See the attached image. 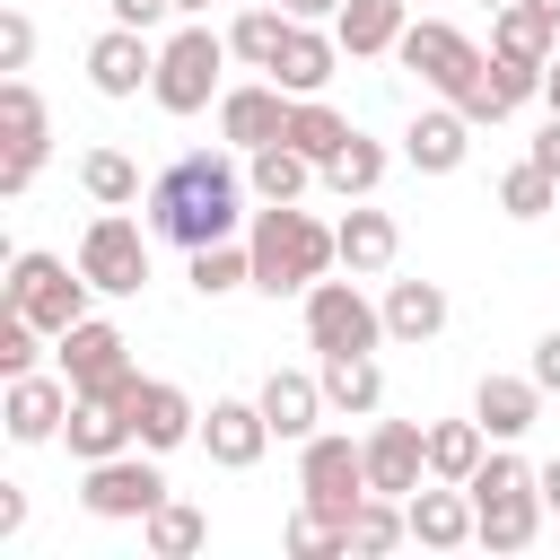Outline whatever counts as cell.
Returning <instances> with one entry per match:
<instances>
[{
    "label": "cell",
    "instance_id": "f1b7e54d",
    "mask_svg": "<svg viewBox=\"0 0 560 560\" xmlns=\"http://www.w3.org/2000/svg\"><path fill=\"white\" fill-rule=\"evenodd\" d=\"M289 26H298V18H289L280 0H245V9H236V26H228V52H236L245 70H271V61H280V44H289Z\"/></svg>",
    "mask_w": 560,
    "mask_h": 560
},
{
    "label": "cell",
    "instance_id": "ab89813d",
    "mask_svg": "<svg viewBox=\"0 0 560 560\" xmlns=\"http://www.w3.org/2000/svg\"><path fill=\"white\" fill-rule=\"evenodd\" d=\"M44 341H52L44 324H26L18 306H0V376H26V368L44 359Z\"/></svg>",
    "mask_w": 560,
    "mask_h": 560
},
{
    "label": "cell",
    "instance_id": "e0dca14e",
    "mask_svg": "<svg viewBox=\"0 0 560 560\" xmlns=\"http://www.w3.org/2000/svg\"><path fill=\"white\" fill-rule=\"evenodd\" d=\"M472 114L464 105H429V114H411V131H402V166H420V175H455L464 158H472Z\"/></svg>",
    "mask_w": 560,
    "mask_h": 560
},
{
    "label": "cell",
    "instance_id": "8fae6325",
    "mask_svg": "<svg viewBox=\"0 0 560 560\" xmlns=\"http://www.w3.org/2000/svg\"><path fill=\"white\" fill-rule=\"evenodd\" d=\"M79 271L96 280V298H140L149 289V236H140V219L96 210L88 236H79Z\"/></svg>",
    "mask_w": 560,
    "mask_h": 560
},
{
    "label": "cell",
    "instance_id": "d6986e66",
    "mask_svg": "<svg viewBox=\"0 0 560 560\" xmlns=\"http://www.w3.org/2000/svg\"><path fill=\"white\" fill-rule=\"evenodd\" d=\"M131 438H140L149 455H175L184 438H201L192 394H184V385H166V376H140V394H131Z\"/></svg>",
    "mask_w": 560,
    "mask_h": 560
},
{
    "label": "cell",
    "instance_id": "bcb514c9",
    "mask_svg": "<svg viewBox=\"0 0 560 560\" xmlns=\"http://www.w3.org/2000/svg\"><path fill=\"white\" fill-rule=\"evenodd\" d=\"M280 9H289V18H315V26H332V18H341V0H280Z\"/></svg>",
    "mask_w": 560,
    "mask_h": 560
},
{
    "label": "cell",
    "instance_id": "60d3db41",
    "mask_svg": "<svg viewBox=\"0 0 560 560\" xmlns=\"http://www.w3.org/2000/svg\"><path fill=\"white\" fill-rule=\"evenodd\" d=\"M26 61H35V18L0 9V70H26Z\"/></svg>",
    "mask_w": 560,
    "mask_h": 560
},
{
    "label": "cell",
    "instance_id": "816d5d0a",
    "mask_svg": "<svg viewBox=\"0 0 560 560\" xmlns=\"http://www.w3.org/2000/svg\"><path fill=\"white\" fill-rule=\"evenodd\" d=\"M481 9H508V0H481Z\"/></svg>",
    "mask_w": 560,
    "mask_h": 560
},
{
    "label": "cell",
    "instance_id": "8992f818",
    "mask_svg": "<svg viewBox=\"0 0 560 560\" xmlns=\"http://www.w3.org/2000/svg\"><path fill=\"white\" fill-rule=\"evenodd\" d=\"M52 368L79 385V394H114L122 411H131V394H140V368H131V341H122V324H105V315H79L61 341H52Z\"/></svg>",
    "mask_w": 560,
    "mask_h": 560
},
{
    "label": "cell",
    "instance_id": "f35d334b",
    "mask_svg": "<svg viewBox=\"0 0 560 560\" xmlns=\"http://www.w3.org/2000/svg\"><path fill=\"white\" fill-rule=\"evenodd\" d=\"M52 158V131H9V158H0V201H18Z\"/></svg>",
    "mask_w": 560,
    "mask_h": 560
},
{
    "label": "cell",
    "instance_id": "52a82bcc",
    "mask_svg": "<svg viewBox=\"0 0 560 560\" xmlns=\"http://www.w3.org/2000/svg\"><path fill=\"white\" fill-rule=\"evenodd\" d=\"M298 499L324 508V516L350 534V508L368 499V446H359L350 429H315V438L298 446Z\"/></svg>",
    "mask_w": 560,
    "mask_h": 560
},
{
    "label": "cell",
    "instance_id": "7c38bea8",
    "mask_svg": "<svg viewBox=\"0 0 560 560\" xmlns=\"http://www.w3.org/2000/svg\"><path fill=\"white\" fill-rule=\"evenodd\" d=\"M70 402H79V385L52 368H26V376H9V394H0V429L18 438V446H44V438H61V420H70Z\"/></svg>",
    "mask_w": 560,
    "mask_h": 560
},
{
    "label": "cell",
    "instance_id": "603a6c76",
    "mask_svg": "<svg viewBox=\"0 0 560 560\" xmlns=\"http://www.w3.org/2000/svg\"><path fill=\"white\" fill-rule=\"evenodd\" d=\"M61 446H70L79 464H105V455H122V446H140V438H131V411H122L114 394H79L70 420H61Z\"/></svg>",
    "mask_w": 560,
    "mask_h": 560
},
{
    "label": "cell",
    "instance_id": "4fadbf2b",
    "mask_svg": "<svg viewBox=\"0 0 560 560\" xmlns=\"http://www.w3.org/2000/svg\"><path fill=\"white\" fill-rule=\"evenodd\" d=\"M289 105H298V96H289L280 79H245V88L219 96V140H228L236 158H254V149H271V140L289 131Z\"/></svg>",
    "mask_w": 560,
    "mask_h": 560
},
{
    "label": "cell",
    "instance_id": "7402d4cb",
    "mask_svg": "<svg viewBox=\"0 0 560 560\" xmlns=\"http://www.w3.org/2000/svg\"><path fill=\"white\" fill-rule=\"evenodd\" d=\"M542 402H551V394L534 385V368H525V376H481V385H472V420L490 429V446L525 438V429L542 420Z\"/></svg>",
    "mask_w": 560,
    "mask_h": 560
},
{
    "label": "cell",
    "instance_id": "d6a6232c",
    "mask_svg": "<svg viewBox=\"0 0 560 560\" xmlns=\"http://www.w3.org/2000/svg\"><path fill=\"white\" fill-rule=\"evenodd\" d=\"M280 140H289V149H306L315 166H332V158L350 149V122H341V114H332L324 96H298V105H289V131H280Z\"/></svg>",
    "mask_w": 560,
    "mask_h": 560
},
{
    "label": "cell",
    "instance_id": "ba28073f",
    "mask_svg": "<svg viewBox=\"0 0 560 560\" xmlns=\"http://www.w3.org/2000/svg\"><path fill=\"white\" fill-rule=\"evenodd\" d=\"M158 499H175V490H166V472H158L149 446H122V455H105V464H79V508H88L96 525H140Z\"/></svg>",
    "mask_w": 560,
    "mask_h": 560
},
{
    "label": "cell",
    "instance_id": "ffe728a7",
    "mask_svg": "<svg viewBox=\"0 0 560 560\" xmlns=\"http://www.w3.org/2000/svg\"><path fill=\"white\" fill-rule=\"evenodd\" d=\"M402 516H411V542L420 551H464L472 542V490L464 481H420L402 499Z\"/></svg>",
    "mask_w": 560,
    "mask_h": 560
},
{
    "label": "cell",
    "instance_id": "e575fe53",
    "mask_svg": "<svg viewBox=\"0 0 560 560\" xmlns=\"http://www.w3.org/2000/svg\"><path fill=\"white\" fill-rule=\"evenodd\" d=\"M385 166H394V149H385V140H368V131H350V149L324 166V184H332L341 201H368V192L385 184Z\"/></svg>",
    "mask_w": 560,
    "mask_h": 560
},
{
    "label": "cell",
    "instance_id": "4dcf8cb0",
    "mask_svg": "<svg viewBox=\"0 0 560 560\" xmlns=\"http://www.w3.org/2000/svg\"><path fill=\"white\" fill-rule=\"evenodd\" d=\"M184 280H192V298H236V289H254V245H236V236L192 245L184 254Z\"/></svg>",
    "mask_w": 560,
    "mask_h": 560
},
{
    "label": "cell",
    "instance_id": "2e32d148",
    "mask_svg": "<svg viewBox=\"0 0 560 560\" xmlns=\"http://www.w3.org/2000/svg\"><path fill=\"white\" fill-rule=\"evenodd\" d=\"M149 79H158V44H149L140 26H105V35L88 44V88H96V96L122 105V96H140Z\"/></svg>",
    "mask_w": 560,
    "mask_h": 560
},
{
    "label": "cell",
    "instance_id": "f6af8a7d",
    "mask_svg": "<svg viewBox=\"0 0 560 560\" xmlns=\"http://www.w3.org/2000/svg\"><path fill=\"white\" fill-rule=\"evenodd\" d=\"M525 158H534V166H551V175H560V114H551V122H542V140H534V149H525Z\"/></svg>",
    "mask_w": 560,
    "mask_h": 560
},
{
    "label": "cell",
    "instance_id": "484cf974",
    "mask_svg": "<svg viewBox=\"0 0 560 560\" xmlns=\"http://www.w3.org/2000/svg\"><path fill=\"white\" fill-rule=\"evenodd\" d=\"M402 26H411V9H402V0H341V18H332V35H341V52H350V61L394 52V44H402Z\"/></svg>",
    "mask_w": 560,
    "mask_h": 560
},
{
    "label": "cell",
    "instance_id": "ac0fdd59",
    "mask_svg": "<svg viewBox=\"0 0 560 560\" xmlns=\"http://www.w3.org/2000/svg\"><path fill=\"white\" fill-rule=\"evenodd\" d=\"M254 402H262L271 438H289V446H306V438L324 429V411H332V402H324V376H306V368H271Z\"/></svg>",
    "mask_w": 560,
    "mask_h": 560
},
{
    "label": "cell",
    "instance_id": "1f68e13d",
    "mask_svg": "<svg viewBox=\"0 0 560 560\" xmlns=\"http://www.w3.org/2000/svg\"><path fill=\"white\" fill-rule=\"evenodd\" d=\"M140 542H149V560H192V551L210 542V516H201L192 499H158V508L140 516Z\"/></svg>",
    "mask_w": 560,
    "mask_h": 560
},
{
    "label": "cell",
    "instance_id": "74e56055",
    "mask_svg": "<svg viewBox=\"0 0 560 560\" xmlns=\"http://www.w3.org/2000/svg\"><path fill=\"white\" fill-rule=\"evenodd\" d=\"M551 201H560V175H551V166H534V158H525V166H508V175H499V210H508V219H542Z\"/></svg>",
    "mask_w": 560,
    "mask_h": 560
},
{
    "label": "cell",
    "instance_id": "681fc988",
    "mask_svg": "<svg viewBox=\"0 0 560 560\" xmlns=\"http://www.w3.org/2000/svg\"><path fill=\"white\" fill-rule=\"evenodd\" d=\"M175 18H210V0H175Z\"/></svg>",
    "mask_w": 560,
    "mask_h": 560
},
{
    "label": "cell",
    "instance_id": "3957f363",
    "mask_svg": "<svg viewBox=\"0 0 560 560\" xmlns=\"http://www.w3.org/2000/svg\"><path fill=\"white\" fill-rule=\"evenodd\" d=\"M464 490H472V542H490V551H525V542L542 534V516H551L534 464H516L508 446H490Z\"/></svg>",
    "mask_w": 560,
    "mask_h": 560
},
{
    "label": "cell",
    "instance_id": "f546056e",
    "mask_svg": "<svg viewBox=\"0 0 560 560\" xmlns=\"http://www.w3.org/2000/svg\"><path fill=\"white\" fill-rule=\"evenodd\" d=\"M245 184H254V201H298L306 184H324V166H315L306 149L271 140V149H254V158H245Z\"/></svg>",
    "mask_w": 560,
    "mask_h": 560
},
{
    "label": "cell",
    "instance_id": "83f0119b",
    "mask_svg": "<svg viewBox=\"0 0 560 560\" xmlns=\"http://www.w3.org/2000/svg\"><path fill=\"white\" fill-rule=\"evenodd\" d=\"M490 52H508V61H551L560 52V26L534 9V0H508V9H490Z\"/></svg>",
    "mask_w": 560,
    "mask_h": 560
},
{
    "label": "cell",
    "instance_id": "8d00e7d4",
    "mask_svg": "<svg viewBox=\"0 0 560 560\" xmlns=\"http://www.w3.org/2000/svg\"><path fill=\"white\" fill-rule=\"evenodd\" d=\"M79 184H88L96 210H131V201H140V166H131L122 149H88V158H79Z\"/></svg>",
    "mask_w": 560,
    "mask_h": 560
},
{
    "label": "cell",
    "instance_id": "b9f144b4",
    "mask_svg": "<svg viewBox=\"0 0 560 560\" xmlns=\"http://www.w3.org/2000/svg\"><path fill=\"white\" fill-rule=\"evenodd\" d=\"M105 9H114V26H140V35H158L175 18V0H105Z\"/></svg>",
    "mask_w": 560,
    "mask_h": 560
},
{
    "label": "cell",
    "instance_id": "836d02e7",
    "mask_svg": "<svg viewBox=\"0 0 560 560\" xmlns=\"http://www.w3.org/2000/svg\"><path fill=\"white\" fill-rule=\"evenodd\" d=\"M481 455H490V429L481 420H438L429 429V481H472Z\"/></svg>",
    "mask_w": 560,
    "mask_h": 560
},
{
    "label": "cell",
    "instance_id": "ee69618b",
    "mask_svg": "<svg viewBox=\"0 0 560 560\" xmlns=\"http://www.w3.org/2000/svg\"><path fill=\"white\" fill-rule=\"evenodd\" d=\"M18 525H26V490H18V481H0V542H9Z\"/></svg>",
    "mask_w": 560,
    "mask_h": 560
},
{
    "label": "cell",
    "instance_id": "5b68a950",
    "mask_svg": "<svg viewBox=\"0 0 560 560\" xmlns=\"http://www.w3.org/2000/svg\"><path fill=\"white\" fill-rule=\"evenodd\" d=\"M88 298H96V280H88L79 262L35 254V245H26V254H9V306H18L26 324H44L52 341H61V332L88 315Z\"/></svg>",
    "mask_w": 560,
    "mask_h": 560
},
{
    "label": "cell",
    "instance_id": "9c48e42d",
    "mask_svg": "<svg viewBox=\"0 0 560 560\" xmlns=\"http://www.w3.org/2000/svg\"><path fill=\"white\" fill-rule=\"evenodd\" d=\"M298 306H306V350H315V359H332V350H376V341H385V306L359 289V271H350V280L324 271Z\"/></svg>",
    "mask_w": 560,
    "mask_h": 560
},
{
    "label": "cell",
    "instance_id": "9a60e30c",
    "mask_svg": "<svg viewBox=\"0 0 560 560\" xmlns=\"http://www.w3.org/2000/svg\"><path fill=\"white\" fill-rule=\"evenodd\" d=\"M359 446H368V490L411 499V490L429 481V429H420V420H376Z\"/></svg>",
    "mask_w": 560,
    "mask_h": 560
},
{
    "label": "cell",
    "instance_id": "7bdbcfd3",
    "mask_svg": "<svg viewBox=\"0 0 560 560\" xmlns=\"http://www.w3.org/2000/svg\"><path fill=\"white\" fill-rule=\"evenodd\" d=\"M534 385H542V394H560V332H542V341H534Z\"/></svg>",
    "mask_w": 560,
    "mask_h": 560
},
{
    "label": "cell",
    "instance_id": "d4e9b609",
    "mask_svg": "<svg viewBox=\"0 0 560 560\" xmlns=\"http://www.w3.org/2000/svg\"><path fill=\"white\" fill-rule=\"evenodd\" d=\"M385 341H438L446 332V289L438 280H385Z\"/></svg>",
    "mask_w": 560,
    "mask_h": 560
},
{
    "label": "cell",
    "instance_id": "c3c4849f",
    "mask_svg": "<svg viewBox=\"0 0 560 560\" xmlns=\"http://www.w3.org/2000/svg\"><path fill=\"white\" fill-rule=\"evenodd\" d=\"M542 105H551V114H560V52H551V61H542Z\"/></svg>",
    "mask_w": 560,
    "mask_h": 560
},
{
    "label": "cell",
    "instance_id": "30bf717a",
    "mask_svg": "<svg viewBox=\"0 0 560 560\" xmlns=\"http://www.w3.org/2000/svg\"><path fill=\"white\" fill-rule=\"evenodd\" d=\"M394 61H402L420 88H438V96L455 105V96L481 79V61H490V52H481L464 26H446V18H411V26H402V44H394Z\"/></svg>",
    "mask_w": 560,
    "mask_h": 560
},
{
    "label": "cell",
    "instance_id": "7a4b0ae2",
    "mask_svg": "<svg viewBox=\"0 0 560 560\" xmlns=\"http://www.w3.org/2000/svg\"><path fill=\"white\" fill-rule=\"evenodd\" d=\"M245 245H254V289H262V298H306V289L341 262L332 228H324L315 210H298V201H262V210L245 219Z\"/></svg>",
    "mask_w": 560,
    "mask_h": 560
},
{
    "label": "cell",
    "instance_id": "f907efd6",
    "mask_svg": "<svg viewBox=\"0 0 560 560\" xmlns=\"http://www.w3.org/2000/svg\"><path fill=\"white\" fill-rule=\"evenodd\" d=\"M534 9H542V18H551V26H560V0H534Z\"/></svg>",
    "mask_w": 560,
    "mask_h": 560
},
{
    "label": "cell",
    "instance_id": "44dd1931",
    "mask_svg": "<svg viewBox=\"0 0 560 560\" xmlns=\"http://www.w3.org/2000/svg\"><path fill=\"white\" fill-rule=\"evenodd\" d=\"M332 70H341V35H332V26H315V18H298V26H289V44H280V61H271L262 79H280L289 96H324V88H332Z\"/></svg>",
    "mask_w": 560,
    "mask_h": 560
},
{
    "label": "cell",
    "instance_id": "7dc6e473",
    "mask_svg": "<svg viewBox=\"0 0 560 560\" xmlns=\"http://www.w3.org/2000/svg\"><path fill=\"white\" fill-rule=\"evenodd\" d=\"M534 481H542V508L560 516V455H551V464H534Z\"/></svg>",
    "mask_w": 560,
    "mask_h": 560
},
{
    "label": "cell",
    "instance_id": "d590c367",
    "mask_svg": "<svg viewBox=\"0 0 560 560\" xmlns=\"http://www.w3.org/2000/svg\"><path fill=\"white\" fill-rule=\"evenodd\" d=\"M394 542H411V516H402V499L368 490V499L350 508V551H359V560H376V551H394Z\"/></svg>",
    "mask_w": 560,
    "mask_h": 560
},
{
    "label": "cell",
    "instance_id": "277c9868",
    "mask_svg": "<svg viewBox=\"0 0 560 560\" xmlns=\"http://www.w3.org/2000/svg\"><path fill=\"white\" fill-rule=\"evenodd\" d=\"M236 52H228V35H210L201 18H184L166 44H158V79H149V96L166 105V114H201V105H219L228 88H219V70H228Z\"/></svg>",
    "mask_w": 560,
    "mask_h": 560
},
{
    "label": "cell",
    "instance_id": "4316f807",
    "mask_svg": "<svg viewBox=\"0 0 560 560\" xmlns=\"http://www.w3.org/2000/svg\"><path fill=\"white\" fill-rule=\"evenodd\" d=\"M315 376H324V402L350 411V420H368V411L385 402V368H376V350H332Z\"/></svg>",
    "mask_w": 560,
    "mask_h": 560
},
{
    "label": "cell",
    "instance_id": "f5cc1de1",
    "mask_svg": "<svg viewBox=\"0 0 560 560\" xmlns=\"http://www.w3.org/2000/svg\"><path fill=\"white\" fill-rule=\"evenodd\" d=\"M236 9H245V0H236Z\"/></svg>",
    "mask_w": 560,
    "mask_h": 560
},
{
    "label": "cell",
    "instance_id": "6da1fadb",
    "mask_svg": "<svg viewBox=\"0 0 560 560\" xmlns=\"http://www.w3.org/2000/svg\"><path fill=\"white\" fill-rule=\"evenodd\" d=\"M245 166L228 158V149H184L158 184H149V236H166V245H219V236H236L254 210H245Z\"/></svg>",
    "mask_w": 560,
    "mask_h": 560
},
{
    "label": "cell",
    "instance_id": "5bb4252c",
    "mask_svg": "<svg viewBox=\"0 0 560 560\" xmlns=\"http://www.w3.org/2000/svg\"><path fill=\"white\" fill-rule=\"evenodd\" d=\"M262 446H271V420H262V402H245V394H219V402L201 411V455H210L219 472H254V464H262Z\"/></svg>",
    "mask_w": 560,
    "mask_h": 560
},
{
    "label": "cell",
    "instance_id": "cb8c5ba5",
    "mask_svg": "<svg viewBox=\"0 0 560 560\" xmlns=\"http://www.w3.org/2000/svg\"><path fill=\"white\" fill-rule=\"evenodd\" d=\"M332 245H341V271H359V280H376V271H394V254H402V228H394V210H350L341 228H332Z\"/></svg>",
    "mask_w": 560,
    "mask_h": 560
}]
</instances>
